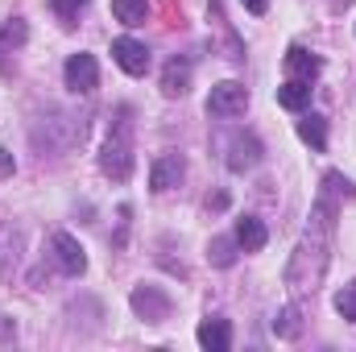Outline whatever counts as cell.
I'll use <instances>...</instances> for the list:
<instances>
[{
  "label": "cell",
  "instance_id": "cell-4",
  "mask_svg": "<svg viewBox=\"0 0 356 352\" xmlns=\"http://www.w3.org/2000/svg\"><path fill=\"white\" fill-rule=\"evenodd\" d=\"M261 158H266V145H261L257 133H232L228 145H224V166H228L232 175H249V170H257Z\"/></svg>",
  "mask_w": 356,
  "mask_h": 352
},
{
  "label": "cell",
  "instance_id": "cell-8",
  "mask_svg": "<svg viewBox=\"0 0 356 352\" xmlns=\"http://www.w3.org/2000/svg\"><path fill=\"white\" fill-rule=\"evenodd\" d=\"M50 249H54V262H58V269H63L67 278H79V273L88 269V253H83V245H79L71 232H54V237H50Z\"/></svg>",
  "mask_w": 356,
  "mask_h": 352
},
{
  "label": "cell",
  "instance_id": "cell-6",
  "mask_svg": "<svg viewBox=\"0 0 356 352\" xmlns=\"http://www.w3.org/2000/svg\"><path fill=\"white\" fill-rule=\"evenodd\" d=\"M63 79H67V88L75 91V95H91V91L99 88V63H95V54H71L67 58V67H63Z\"/></svg>",
  "mask_w": 356,
  "mask_h": 352
},
{
  "label": "cell",
  "instance_id": "cell-13",
  "mask_svg": "<svg viewBox=\"0 0 356 352\" xmlns=\"http://www.w3.org/2000/svg\"><path fill=\"white\" fill-rule=\"evenodd\" d=\"M232 237H236L241 253H261V249H266V241H269V228L257 220V216H241Z\"/></svg>",
  "mask_w": 356,
  "mask_h": 352
},
{
  "label": "cell",
  "instance_id": "cell-11",
  "mask_svg": "<svg viewBox=\"0 0 356 352\" xmlns=\"http://www.w3.org/2000/svg\"><path fill=\"white\" fill-rule=\"evenodd\" d=\"M191 58H182V54H175L166 67H162V95H170V99H178V95H186L191 91Z\"/></svg>",
  "mask_w": 356,
  "mask_h": 352
},
{
  "label": "cell",
  "instance_id": "cell-7",
  "mask_svg": "<svg viewBox=\"0 0 356 352\" xmlns=\"http://www.w3.org/2000/svg\"><path fill=\"white\" fill-rule=\"evenodd\" d=\"M182 178H186V158H182V154H175V150H166V154L149 166V191H154V195L175 191Z\"/></svg>",
  "mask_w": 356,
  "mask_h": 352
},
{
  "label": "cell",
  "instance_id": "cell-26",
  "mask_svg": "<svg viewBox=\"0 0 356 352\" xmlns=\"http://www.w3.org/2000/svg\"><path fill=\"white\" fill-rule=\"evenodd\" d=\"M207 207H216V211H224V207H228V195H224V191H220V195H216V199H207Z\"/></svg>",
  "mask_w": 356,
  "mask_h": 352
},
{
  "label": "cell",
  "instance_id": "cell-3",
  "mask_svg": "<svg viewBox=\"0 0 356 352\" xmlns=\"http://www.w3.org/2000/svg\"><path fill=\"white\" fill-rule=\"evenodd\" d=\"M129 307H133V315H137L141 323H166V319H170V311H175V298H170L162 286L141 282V286H133Z\"/></svg>",
  "mask_w": 356,
  "mask_h": 352
},
{
  "label": "cell",
  "instance_id": "cell-10",
  "mask_svg": "<svg viewBox=\"0 0 356 352\" xmlns=\"http://www.w3.org/2000/svg\"><path fill=\"white\" fill-rule=\"evenodd\" d=\"M195 340H199V349H207V352H228L232 349V323L220 319V315H207V319L199 323Z\"/></svg>",
  "mask_w": 356,
  "mask_h": 352
},
{
  "label": "cell",
  "instance_id": "cell-14",
  "mask_svg": "<svg viewBox=\"0 0 356 352\" xmlns=\"http://www.w3.org/2000/svg\"><path fill=\"white\" fill-rule=\"evenodd\" d=\"M269 328H273V336H277V340H298V336H302V307H298V303L282 307V311L273 315V323H269Z\"/></svg>",
  "mask_w": 356,
  "mask_h": 352
},
{
  "label": "cell",
  "instance_id": "cell-20",
  "mask_svg": "<svg viewBox=\"0 0 356 352\" xmlns=\"http://www.w3.org/2000/svg\"><path fill=\"white\" fill-rule=\"evenodd\" d=\"M17 257H21V232L13 224H0V269L17 265Z\"/></svg>",
  "mask_w": 356,
  "mask_h": 352
},
{
  "label": "cell",
  "instance_id": "cell-25",
  "mask_svg": "<svg viewBox=\"0 0 356 352\" xmlns=\"http://www.w3.org/2000/svg\"><path fill=\"white\" fill-rule=\"evenodd\" d=\"M13 336H17V323L8 315H0V340H13Z\"/></svg>",
  "mask_w": 356,
  "mask_h": 352
},
{
  "label": "cell",
  "instance_id": "cell-16",
  "mask_svg": "<svg viewBox=\"0 0 356 352\" xmlns=\"http://www.w3.org/2000/svg\"><path fill=\"white\" fill-rule=\"evenodd\" d=\"M277 104H282L286 112H302V108L311 104V83H307V79H286V83L277 88Z\"/></svg>",
  "mask_w": 356,
  "mask_h": 352
},
{
  "label": "cell",
  "instance_id": "cell-18",
  "mask_svg": "<svg viewBox=\"0 0 356 352\" xmlns=\"http://www.w3.org/2000/svg\"><path fill=\"white\" fill-rule=\"evenodd\" d=\"M112 17H116L120 25L137 29V25L149 21V0H112Z\"/></svg>",
  "mask_w": 356,
  "mask_h": 352
},
{
  "label": "cell",
  "instance_id": "cell-12",
  "mask_svg": "<svg viewBox=\"0 0 356 352\" xmlns=\"http://www.w3.org/2000/svg\"><path fill=\"white\" fill-rule=\"evenodd\" d=\"M286 71H290V79H319V71H323V58L319 54H311L307 46H290L286 50Z\"/></svg>",
  "mask_w": 356,
  "mask_h": 352
},
{
  "label": "cell",
  "instance_id": "cell-21",
  "mask_svg": "<svg viewBox=\"0 0 356 352\" xmlns=\"http://www.w3.org/2000/svg\"><path fill=\"white\" fill-rule=\"evenodd\" d=\"M50 8H54V17H58L67 29H71V25L79 21V13L88 8V0H50Z\"/></svg>",
  "mask_w": 356,
  "mask_h": 352
},
{
  "label": "cell",
  "instance_id": "cell-23",
  "mask_svg": "<svg viewBox=\"0 0 356 352\" xmlns=\"http://www.w3.org/2000/svg\"><path fill=\"white\" fill-rule=\"evenodd\" d=\"M13 170H17V158L8 150H0V178H13Z\"/></svg>",
  "mask_w": 356,
  "mask_h": 352
},
{
  "label": "cell",
  "instance_id": "cell-9",
  "mask_svg": "<svg viewBox=\"0 0 356 352\" xmlns=\"http://www.w3.org/2000/svg\"><path fill=\"white\" fill-rule=\"evenodd\" d=\"M112 58L124 75H145L149 71V46L137 38H116L112 42Z\"/></svg>",
  "mask_w": 356,
  "mask_h": 352
},
{
  "label": "cell",
  "instance_id": "cell-15",
  "mask_svg": "<svg viewBox=\"0 0 356 352\" xmlns=\"http://www.w3.org/2000/svg\"><path fill=\"white\" fill-rule=\"evenodd\" d=\"M298 137H302L315 154H323V150H327V120H323L319 112H307V116L298 120Z\"/></svg>",
  "mask_w": 356,
  "mask_h": 352
},
{
  "label": "cell",
  "instance_id": "cell-19",
  "mask_svg": "<svg viewBox=\"0 0 356 352\" xmlns=\"http://www.w3.org/2000/svg\"><path fill=\"white\" fill-rule=\"evenodd\" d=\"M25 38H29L25 21H21V17H8V21L0 25V58H4V54H13L17 46H25Z\"/></svg>",
  "mask_w": 356,
  "mask_h": 352
},
{
  "label": "cell",
  "instance_id": "cell-2",
  "mask_svg": "<svg viewBox=\"0 0 356 352\" xmlns=\"http://www.w3.org/2000/svg\"><path fill=\"white\" fill-rule=\"evenodd\" d=\"M133 112L129 108H116V125L108 129L104 145H99V170L112 178V182H129L133 175Z\"/></svg>",
  "mask_w": 356,
  "mask_h": 352
},
{
  "label": "cell",
  "instance_id": "cell-24",
  "mask_svg": "<svg viewBox=\"0 0 356 352\" xmlns=\"http://www.w3.org/2000/svg\"><path fill=\"white\" fill-rule=\"evenodd\" d=\"M245 4V13H253V17H266L269 13V0H241Z\"/></svg>",
  "mask_w": 356,
  "mask_h": 352
},
{
  "label": "cell",
  "instance_id": "cell-5",
  "mask_svg": "<svg viewBox=\"0 0 356 352\" xmlns=\"http://www.w3.org/2000/svg\"><path fill=\"white\" fill-rule=\"evenodd\" d=\"M245 108H249V88H245V83H236V79L216 83L211 95H207V116H216V120L245 116Z\"/></svg>",
  "mask_w": 356,
  "mask_h": 352
},
{
  "label": "cell",
  "instance_id": "cell-22",
  "mask_svg": "<svg viewBox=\"0 0 356 352\" xmlns=\"http://www.w3.org/2000/svg\"><path fill=\"white\" fill-rule=\"evenodd\" d=\"M336 311H340L348 323H356V282H353V286H344V290L336 294Z\"/></svg>",
  "mask_w": 356,
  "mask_h": 352
},
{
  "label": "cell",
  "instance_id": "cell-1",
  "mask_svg": "<svg viewBox=\"0 0 356 352\" xmlns=\"http://www.w3.org/2000/svg\"><path fill=\"white\" fill-rule=\"evenodd\" d=\"M336 211H340V195L336 191H319L315 195V207H311V220L286 262V290L294 298L302 294H315L327 278V265H332V232H336Z\"/></svg>",
  "mask_w": 356,
  "mask_h": 352
},
{
  "label": "cell",
  "instance_id": "cell-17",
  "mask_svg": "<svg viewBox=\"0 0 356 352\" xmlns=\"http://www.w3.org/2000/svg\"><path fill=\"white\" fill-rule=\"evenodd\" d=\"M236 253H241L236 237H211L207 241V262L216 265V269H232L236 265Z\"/></svg>",
  "mask_w": 356,
  "mask_h": 352
}]
</instances>
